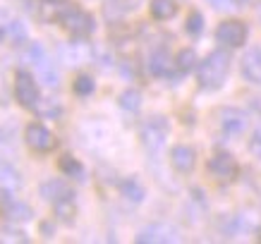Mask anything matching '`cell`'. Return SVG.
Returning a JSON list of instances; mask_svg holds the SVG:
<instances>
[{
	"label": "cell",
	"mask_w": 261,
	"mask_h": 244,
	"mask_svg": "<svg viewBox=\"0 0 261 244\" xmlns=\"http://www.w3.org/2000/svg\"><path fill=\"white\" fill-rule=\"evenodd\" d=\"M120 192H122V194H125L129 201H137V204H139V201L144 199V187L135 180V177H127V180H122V184H120Z\"/></svg>",
	"instance_id": "20"
},
{
	"label": "cell",
	"mask_w": 261,
	"mask_h": 244,
	"mask_svg": "<svg viewBox=\"0 0 261 244\" xmlns=\"http://www.w3.org/2000/svg\"><path fill=\"white\" fill-rule=\"evenodd\" d=\"M170 163L177 173H190L197 166V151L187 146V144H177L173 151H170Z\"/></svg>",
	"instance_id": "11"
},
{
	"label": "cell",
	"mask_w": 261,
	"mask_h": 244,
	"mask_svg": "<svg viewBox=\"0 0 261 244\" xmlns=\"http://www.w3.org/2000/svg\"><path fill=\"white\" fill-rule=\"evenodd\" d=\"M240 5H256V3H259V0H238Z\"/></svg>",
	"instance_id": "27"
},
{
	"label": "cell",
	"mask_w": 261,
	"mask_h": 244,
	"mask_svg": "<svg viewBox=\"0 0 261 244\" xmlns=\"http://www.w3.org/2000/svg\"><path fill=\"white\" fill-rule=\"evenodd\" d=\"M216 39L225 48H240L247 41V24L242 19H225L218 24Z\"/></svg>",
	"instance_id": "7"
},
{
	"label": "cell",
	"mask_w": 261,
	"mask_h": 244,
	"mask_svg": "<svg viewBox=\"0 0 261 244\" xmlns=\"http://www.w3.org/2000/svg\"><path fill=\"white\" fill-rule=\"evenodd\" d=\"M230 72V53L228 50H214L199 63L197 67V82L201 89H221L223 82L228 79Z\"/></svg>",
	"instance_id": "1"
},
{
	"label": "cell",
	"mask_w": 261,
	"mask_h": 244,
	"mask_svg": "<svg viewBox=\"0 0 261 244\" xmlns=\"http://www.w3.org/2000/svg\"><path fill=\"white\" fill-rule=\"evenodd\" d=\"M58 22L74 39H87L94 32V17L87 15L84 10L74 8L72 3H63V8L58 10Z\"/></svg>",
	"instance_id": "2"
},
{
	"label": "cell",
	"mask_w": 261,
	"mask_h": 244,
	"mask_svg": "<svg viewBox=\"0 0 261 244\" xmlns=\"http://www.w3.org/2000/svg\"><path fill=\"white\" fill-rule=\"evenodd\" d=\"M29 56H32V63L36 65V72H39L41 82H43L48 89H56L58 87V70H56V65L48 60L46 53H43L39 46H32Z\"/></svg>",
	"instance_id": "10"
},
{
	"label": "cell",
	"mask_w": 261,
	"mask_h": 244,
	"mask_svg": "<svg viewBox=\"0 0 261 244\" xmlns=\"http://www.w3.org/2000/svg\"><path fill=\"white\" fill-rule=\"evenodd\" d=\"M173 65L175 63L170 60V56L166 53V48H151V50H149L146 67H149L151 74H156V77H168Z\"/></svg>",
	"instance_id": "12"
},
{
	"label": "cell",
	"mask_w": 261,
	"mask_h": 244,
	"mask_svg": "<svg viewBox=\"0 0 261 244\" xmlns=\"http://www.w3.org/2000/svg\"><path fill=\"white\" fill-rule=\"evenodd\" d=\"M216 118H218V127L225 137H238L247 127V115L238 108H221L216 113Z\"/></svg>",
	"instance_id": "9"
},
{
	"label": "cell",
	"mask_w": 261,
	"mask_h": 244,
	"mask_svg": "<svg viewBox=\"0 0 261 244\" xmlns=\"http://www.w3.org/2000/svg\"><path fill=\"white\" fill-rule=\"evenodd\" d=\"M15 98L17 103L27 108V111H36L39 108V87H36V82L29 72H17L15 74Z\"/></svg>",
	"instance_id": "5"
},
{
	"label": "cell",
	"mask_w": 261,
	"mask_h": 244,
	"mask_svg": "<svg viewBox=\"0 0 261 244\" xmlns=\"http://www.w3.org/2000/svg\"><path fill=\"white\" fill-rule=\"evenodd\" d=\"M137 242L149 244V242H180V230L170 225V223H156V225H149L144 228L139 235H137Z\"/></svg>",
	"instance_id": "8"
},
{
	"label": "cell",
	"mask_w": 261,
	"mask_h": 244,
	"mask_svg": "<svg viewBox=\"0 0 261 244\" xmlns=\"http://www.w3.org/2000/svg\"><path fill=\"white\" fill-rule=\"evenodd\" d=\"M211 8H216V10H228V8H232V0H206Z\"/></svg>",
	"instance_id": "26"
},
{
	"label": "cell",
	"mask_w": 261,
	"mask_h": 244,
	"mask_svg": "<svg viewBox=\"0 0 261 244\" xmlns=\"http://www.w3.org/2000/svg\"><path fill=\"white\" fill-rule=\"evenodd\" d=\"M242 77L249 84L261 87V48H252L245 58H242Z\"/></svg>",
	"instance_id": "13"
},
{
	"label": "cell",
	"mask_w": 261,
	"mask_h": 244,
	"mask_svg": "<svg viewBox=\"0 0 261 244\" xmlns=\"http://www.w3.org/2000/svg\"><path fill=\"white\" fill-rule=\"evenodd\" d=\"M58 168H60V170H63L67 177H72V180H82V175H84L82 166L72 156H60V160H58Z\"/></svg>",
	"instance_id": "21"
},
{
	"label": "cell",
	"mask_w": 261,
	"mask_h": 244,
	"mask_svg": "<svg viewBox=\"0 0 261 244\" xmlns=\"http://www.w3.org/2000/svg\"><path fill=\"white\" fill-rule=\"evenodd\" d=\"M41 197L46 199V201H50V204H56V201H60V199H67V197H74V192H72L67 184H65L63 180H48L41 184Z\"/></svg>",
	"instance_id": "14"
},
{
	"label": "cell",
	"mask_w": 261,
	"mask_h": 244,
	"mask_svg": "<svg viewBox=\"0 0 261 244\" xmlns=\"http://www.w3.org/2000/svg\"><path fill=\"white\" fill-rule=\"evenodd\" d=\"M3 36H5V34H3V29H0V43H3Z\"/></svg>",
	"instance_id": "28"
},
{
	"label": "cell",
	"mask_w": 261,
	"mask_h": 244,
	"mask_svg": "<svg viewBox=\"0 0 261 244\" xmlns=\"http://www.w3.org/2000/svg\"><path fill=\"white\" fill-rule=\"evenodd\" d=\"M206 170H208V175H211L216 182H223V184H225V182L238 180L240 166H238V160L230 156V153H225V151H218V153H214V156L208 158Z\"/></svg>",
	"instance_id": "4"
},
{
	"label": "cell",
	"mask_w": 261,
	"mask_h": 244,
	"mask_svg": "<svg viewBox=\"0 0 261 244\" xmlns=\"http://www.w3.org/2000/svg\"><path fill=\"white\" fill-rule=\"evenodd\" d=\"M249 151H252L254 158H259L261 160V127H256L252 134V139H249Z\"/></svg>",
	"instance_id": "25"
},
{
	"label": "cell",
	"mask_w": 261,
	"mask_h": 244,
	"mask_svg": "<svg viewBox=\"0 0 261 244\" xmlns=\"http://www.w3.org/2000/svg\"><path fill=\"white\" fill-rule=\"evenodd\" d=\"M53 211H56V218L63 223H72L74 221V213H77V206H74V197L60 199L53 204Z\"/></svg>",
	"instance_id": "17"
},
{
	"label": "cell",
	"mask_w": 261,
	"mask_h": 244,
	"mask_svg": "<svg viewBox=\"0 0 261 244\" xmlns=\"http://www.w3.org/2000/svg\"><path fill=\"white\" fill-rule=\"evenodd\" d=\"M120 105L129 113H137L139 111V105H142V96H139V91H137V89H127V91H122V96H120Z\"/></svg>",
	"instance_id": "22"
},
{
	"label": "cell",
	"mask_w": 261,
	"mask_h": 244,
	"mask_svg": "<svg viewBox=\"0 0 261 244\" xmlns=\"http://www.w3.org/2000/svg\"><path fill=\"white\" fill-rule=\"evenodd\" d=\"M194 65H197V53L192 50V48H182L177 58H175V67L180 74H187V72L194 70Z\"/></svg>",
	"instance_id": "19"
},
{
	"label": "cell",
	"mask_w": 261,
	"mask_h": 244,
	"mask_svg": "<svg viewBox=\"0 0 261 244\" xmlns=\"http://www.w3.org/2000/svg\"><path fill=\"white\" fill-rule=\"evenodd\" d=\"M201 29H204V17H201V12H192V15L187 17V34L199 36Z\"/></svg>",
	"instance_id": "24"
},
{
	"label": "cell",
	"mask_w": 261,
	"mask_h": 244,
	"mask_svg": "<svg viewBox=\"0 0 261 244\" xmlns=\"http://www.w3.org/2000/svg\"><path fill=\"white\" fill-rule=\"evenodd\" d=\"M177 15V3L175 0H151V17L159 19V22H166V19H173Z\"/></svg>",
	"instance_id": "16"
},
{
	"label": "cell",
	"mask_w": 261,
	"mask_h": 244,
	"mask_svg": "<svg viewBox=\"0 0 261 244\" xmlns=\"http://www.w3.org/2000/svg\"><path fill=\"white\" fill-rule=\"evenodd\" d=\"M5 218L12 223H22L32 218V208L27 204H19V201H12V204L5 206Z\"/></svg>",
	"instance_id": "18"
},
{
	"label": "cell",
	"mask_w": 261,
	"mask_h": 244,
	"mask_svg": "<svg viewBox=\"0 0 261 244\" xmlns=\"http://www.w3.org/2000/svg\"><path fill=\"white\" fill-rule=\"evenodd\" d=\"M24 142H27V146L32 151H36V153H48V151H53L58 146L56 134L50 132L48 127H43L41 122L27 125V129H24Z\"/></svg>",
	"instance_id": "6"
},
{
	"label": "cell",
	"mask_w": 261,
	"mask_h": 244,
	"mask_svg": "<svg viewBox=\"0 0 261 244\" xmlns=\"http://www.w3.org/2000/svg\"><path fill=\"white\" fill-rule=\"evenodd\" d=\"M74 94L77 96H91L94 94V79L89 74H80L74 79Z\"/></svg>",
	"instance_id": "23"
},
{
	"label": "cell",
	"mask_w": 261,
	"mask_h": 244,
	"mask_svg": "<svg viewBox=\"0 0 261 244\" xmlns=\"http://www.w3.org/2000/svg\"><path fill=\"white\" fill-rule=\"evenodd\" d=\"M137 5L135 0H106V5H103V17L108 19L111 24L120 22L127 12H132Z\"/></svg>",
	"instance_id": "15"
},
{
	"label": "cell",
	"mask_w": 261,
	"mask_h": 244,
	"mask_svg": "<svg viewBox=\"0 0 261 244\" xmlns=\"http://www.w3.org/2000/svg\"><path fill=\"white\" fill-rule=\"evenodd\" d=\"M168 129H170V125H168V120L163 115H153V118L144 120L139 125V139H142L144 149L151 151V153L159 151L168 139Z\"/></svg>",
	"instance_id": "3"
}]
</instances>
